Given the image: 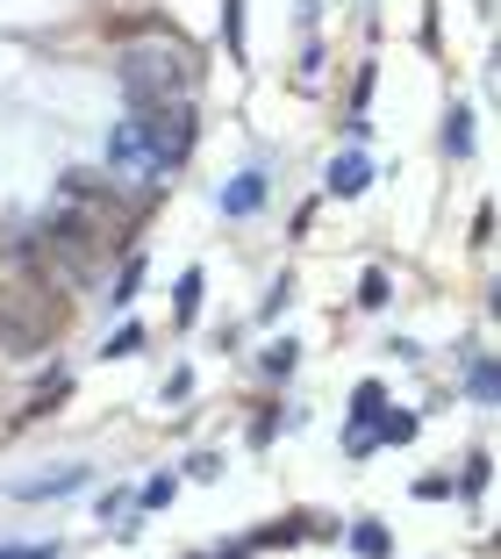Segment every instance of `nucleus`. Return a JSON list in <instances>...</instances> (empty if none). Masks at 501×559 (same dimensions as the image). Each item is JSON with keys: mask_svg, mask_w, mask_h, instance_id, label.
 <instances>
[{"mask_svg": "<svg viewBox=\"0 0 501 559\" xmlns=\"http://www.w3.org/2000/svg\"><path fill=\"white\" fill-rule=\"evenodd\" d=\"M65 323H72V309L44 273L0 280V352H8V359H44V352L65 337Z\"/></svg>", "mask_w": 501, "mask_h": 559, "instance_id": "nucleus-1", "label": "nucleus"}, {"mask_svg": "<svg viewBox=\"0 0 501 559\" xmlns=\"http://www.w3.org/2000/svg\"><path fill=\"white\" fill-rule=\"evenodd\" d=\"M115 80H122L130 108H165V100H187L201 86V66L179 36H144V44H122Z\"/></svg>", "mask_w": 501, "mask_h": 559, "instance_id": "nucleus-2", "label": "nucleus"}, {"mask_svg": "<svg viewBox=\"0 0 501 559\" xmlns=\"http://www.w3.org/2000/svg\"><path fill=\"white\" fill-rule=\"evenodd\" d=\"M136 116H144V165H151V180L179 173L187 151H194V108H187V100H165V108H136Z\"/></svg>", "mask_w": 501, "mask_h": 559, "instance_id": "nucleus-3", "label": "nucleus"}, {"mask_svg": "<svg viewBox=\"0 0 501 559\" xmlns=\"http://www.w3.org/2000/svg\"><path fill=\"white\" fill-rule=\"evenodd\" d=\"M108 173H122V180H151V165H144V116H130V122H115V130H108Z\"/></svg>", "mask_w": 501, "mask_h": 559, "instance_id": "nucleus-4", "label": "nucleus"}, {"mask_svg": "<svg viewBox=\"0 0 501 559\" xmlns=\"http://www.w3.org/2000/svg\"><path fill=\"white\" fill-rule=\"evenodd\" d=\"M330 194H337V201H358V194H366V187H372V165H366V151H344V158L337 165H330Z\"/></svg>", "mask_w": 501, "mask_h": 559, "instance_id": "nucleus-5", "label": "nucleus"}, {"mask_svg": "<svg viewBox=\"0 0 501 559\" xmlns=\"http://www.w3.org/2000/svg\"><path fill=\"white\" fill-rule=\"evenodd\" d=\"M72 488H86V466H58V474L15 480V495H22V502H44V495H72Z\"/></svg>", "mask_w": 501, "mask_h": 559, "instance_id": "nucleus-6", "label": "nucleus"}, {"mask_svg": "<svg viewBox=\"0 0 501 559\" xmlns=\"http://www.w3.org/2000/svg\"><path fill=\"white\" fill-rule=\"evenodd\" d=\"M265 209V173H237L223 187V215H259Z\"/></svg>", "mask_w": 501, "mask_h": 559, "instance_id": "nucleus-7", "label": "nucleus"}, {"mask_svg": "<svg viewBox=\"0 0 501 559\" xmlns=\"http://www.w3.org/2000/svg\"><path fill=\"white\" fill-rule=\"evenodd\" d=\"M366 438L372 444H408V438H416V416H408V409H380L366 424Z\"/></svg>", "mask_w": 501, "mask_h": 559, "instance_id": "nucleus-8", "label": "nucleus"}, {"mask_svg": "<svg viewBox=\"0 0 501 559\" xmlns=\"http://www.w3.org/2000/svg\"><path fill=\"white\" fill-rule=\"evenodd\" d=\"M136 287H144V259H122V273H115V287H108V309H130Z\"/></svg>", "mask_w": 501, "mask_h": 559, "instance_id": "nucleus-9", "label": "nucleus"}, {"mask_svg": "<svg viewBox=\"0 0 501 559\" xmlns=\"http://www.w3.org/2000/svg\"><path fill=\"white\" fill-rule=\"evenodd\" d=\"M466 395H473V402H494V359H487V352H473V366H466Z\"/></svg>", "mask_w": 501, "mask_h": 559, "instance_id": "nucleus-10", "label": "nucleus"}, {"mask_svg": "<svg viewBox=\"0 0 501 559\" xmlns=\"http://www.w3.org/2000/svg\"><path fill=\"white\" fill-rule=\"evenodd\" d=\"M172 316H179V323H194V316H201V273H179V295H172Z\"/></svg>", "mask_w": 501, "mask_h": 559, "instance_id": "nucleus-11", "label": "nucleus"}, {"mask_svg": "<svg viewBox=\"0 0 501 559\" xmlns=\"http://www.w3.org/2000/svg\"><path fill=\"white\" fill-rule=\"evenodd\" d=\"M444 151H452V158L473 151V116H466V108H452V122H444Z\"/></svg>", "mask_w": 501, "mask_h": 559, "instance_id": "nucleus-12", "label": "nucleus"}, {"mask_svg": "<svg viewBox=\"0 0 501 559\" xmlns=\"http://www.w3.org/2000/svg\"><path fill=\"white\" fill-rule=\"evenodd\" d=\"M358 301H366V309H387V301H394V280L380 273V265H372V273L358 280Z\"/></svg>", "mask_w": 501, "mask_h": 559, "instance_id": "nucleus-13", "label": "nucleus"}, {"mask_svg": "<svg viewBox=\"0 0 501 559\" xmlns=\"http://www.w3.org/2000/svg\"><path fill=\"white\" fill-rule=\"evenodd\" d=\"M172 488H179V480H172V474H158V480H144V488H136V510H165V502H172Z\"/></svg>", "mask_w": 501, "mask_h": 559, "instance_id": "nucleus-14", "label": "nucleus"}, {"mask_svg": "<svg viewBox=\"0 0 501 559\" xmlns=\"http://www.w3.org/2000/svg\"><path fill=\"white\" fill-rule=\"evenodd\" d=\"M351 545H358L366 559H387V531H380V524H358V531H351Z\"/></svg>", "mask_w": 501, "mask_h": 559, "instance_id": "nucleus-15", "label": "nucleus"}, {"mask_svg": "<svg viewBox=\"0 0 501 559\" xmlns=\"http://www.w3.org/2000/svg\"><path fill=\"white\" fill-rule=\"evenodd\" d=\"M259 366H265V373H273V380H287V373H294V345H287V337H279V345H273V352H265V359H259Z\"/></svg>", "mask_w": 501, "mask_h": 559, "instance_id": "nucleus-16", "label": "nucleus"}, {"mask_svg": "<svg viewBox=\"0 0 501 559\" xmlns=\"http://www.w3.org/2000/svg\"><path fill=\"white\" fill-rule=\"evenodd\" d=\"M130 352H144V330H115V337H108V359H130Z\"/></svg>", "mask_w": 501, "mask_h": 559, "instance_id": "nucleus-17", "label": "nucleus"}, {"mask_svg": "<svg viewBox=\"0 0 501 559\" xmlns=\"http://www.w3.org/2000/svg\"><path fill=\"white\" fill-rule=\"evenodd\" d=\"M223 29H229V58H243V0H229V15H223Z\"/></svg>", "mask_w": 501, "mask_h": 559, "instance_id": "nucleus-18", "label": "nucleus"}, {"mask_svg": "<svg viewBox=\"0 0 501 559\" xmlns=\"http://www.w3.org/2000/svg\"><path fill=\"white\" fill-rule=\"evenodd\" d=\"M0 559H50V545H8Z\"/></svg>", "mask_w": 501, "mask_h": 559, "instance_id": "nucleus-19", "label": "nucleus"}, {"mask_svg": "<svg viewBox=\"0 0 501 559\" xmlns=\"http://www.w3.org/2000/svg\"><path fill=\"white\" fill-rule=\"evenodd\" d=\"M201 559H243V552H201Z\"/></svg>", "mask_w": 501, "mask_h": 559, "instance_id": "nucleus-20", "label": "nucleus"}]
</instances>
